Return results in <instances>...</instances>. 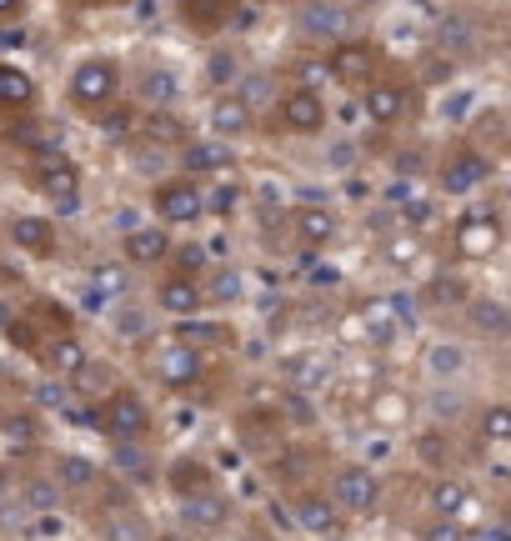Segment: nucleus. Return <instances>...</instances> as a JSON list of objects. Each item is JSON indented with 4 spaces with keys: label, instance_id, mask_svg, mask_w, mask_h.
<instances>
[{
    "label": "nucleus",
    "instance_id": "obj_1",
    "mask_svg": "<svg viewBox=\"0 0 511 541\" xmlns=\"http://www.w3.org/2000/svg\"><path fill=\"white\" fill-rule=\"evenodd\" d=\"M96 431H106L111 441H146V436H151V406L141 401V391L116 386V391L96 406Z\"/></svg>",
    "mask_w": 511,
    "mask_h": 541
},
{
    "label": "nucleus",
    "instance_id": "obj_2",
    "mask_svg": "<svg viewBox=\"0 0 511 541\" xmlns=\"http://www.w3.org/2000/svg\"><path fill=\"white\" fill-rule=\"evenodd\" d=\"M116 91H121V66H116L111 56H86V61L71 71V81H66V96H71L76 106H86V111L111 106Z\"/></svg>",
    "mask_w": 511,
    "mask_h": 541
},
{
    "label": "nucleus",
    "instance_id": "obj_3",
    "mask_svg": "<svg viewBox=\"0 0 511 541\" xmlns=\"http://www.w3.org/2000/svg\"><path fill=\"white\" fill-rule=\"evenodd\" d=\"M376 496H381V481H376L371 466L351 461V466H336V471H331V491H326V501H331L341 516H346V511H371Z\"/></svg>",
    "mask_w": 511,
    "mask_h": 541
},
{
    "label": "nucleus",
    "instance_id": "obj_4",
    "mask_svg": "<svg viewBox=\"0 0 511 541\" xmlns=\"http://www.w3.org/2000/svg\"><path fill=\"white\" fill-rule=\"evenodd\" d=\"M156 216L166 221V226H191V221H201V211H206V191L196 186V181H186V176H166L161 186H156Z\"/></svg>",
    "mask_w": 511,
    "mask_h": 541
},
{
    "label": "nucleus",
    "instance_id": "obj_5",
    "mask_svg": "<svg viewBox=\"0 0 511 541\" xmlns=\"http://www.w3.org/2000/svg\"><path fill=\"white\" fill-rule=\"evenodd\" d=\"M451 241H456V256L461 261H486L501 251V221L496 211H466L456 226H451Z\"/></svg>",
    "mask_w": 511,
    "mask_h": 541
},
{
    "label": "nucleus",
    "instance_id": "obj_6",
    "mask_svg": "<svg viewBox=\"0 0 511 541\" xmlns=\"http://www.w3.org/2000/svg\"><path fill=\"white\" fill-rule=\"evenodd\" d=\"M441 191L446 196H466V191H476V186H486L491 181V156L486 151H476V146H461V151H451L446 156V166H441Z\"/></svg>",
    "mask_w": 511,
    "mask_h": 541
},
{
    "label": "nucleus",
    "instance_id": "obj_7",
    "mask_svg": "<svg viewBox=\"0 0 511 541\" xmlns=\"http://www.w3.org/2000/svg\"><path fill=\"white\" fill-rule=\"evenodd\" d=\"M151 366H156L161 386H171V391H191V386L201 381V351L186 346V341H166Z\"/></svg>",
    "mask_w": 511,
    "mask_h": 541
},
{
    "label": "nucleus",
    "instance_id": "obj_8",
    "mask_svg": "<svg viewBox=\"0 0 511 541\" xmlns=\"http://www.w3.org/2000/svg\"><path fill=\"white\" fill-rule=\"evenodd\" d=\"M361 111H366V121H376V126H396V121H406V111H411V91H406L401 81H371L366 96H361Z\"/></svg>",
    "mask_w": 511,
    "mask_h": 541
},
{
    "label": "nucleus",
    "instance_id": "obj_9",
    "mask_svg": "<svg viewBox=\"0 0 511 541\" xmlns=\"http://www.w3.org/2000/svg\"><path fill=\"white\" fill-rule=\"evenodd\" d=\"M326 76L341 81V86H366L376 76V51L366 41H346L331 61H326Z\"/></svg>",
    "mask_w": 511,
    "mask_h": 541
},
{
    "label": "nucleus",
    "instance_id": "obj_10",
    "mask_svg": "<svg viewBox=\"0 0 511 541\" xmlns=\"http://www.w3.org/2000/svg\"><path fill=\"white\" fill-rule=\"evenodd\" d=\"M276 116H281L286 131H296V136H316V131L326 126V101H321L316 91H291V96L276 106Z\"/></svg>",
    "mask_w": 511,
    "mask_h": 541
},
{
    "label": "nucleus",
    "instance_id": "obj_11",
    "mask_svg": "<svg viewBox=\"0 0 511 541\" xmlns=\"http://www.w3.org/2000/svg\"><path fill=\"white\" fill-rule=\"evenodd\" d=\"M426 506H431V516H441V521H461V516L476 506V491H471L461 476H436V481L426 486Z\"/></svg>",
    "mask_w": 511,
    "mask_h": 541
},
{
    "label": "nucleus",
    "instance_id": "obj_12",
    "mask_svg": "<svg viewBox=\"0 0 511 541\" xmlns=\"http://www.w3.org/2000/svg\"><path fill=\"white\" fill-rule=\"evenodd\" d=\"M236 166V151L226 141H191L181 146V176L196 181V176H216V171H231Z\"/></svg>",
    "mask_w": 511,
    "mask_h": 541
},
{
    "label": "nucleus",
    "instance_id": "obj_13",
    "mask_svg": "<svg viewBox=\"0 0 511 541\" xmlns=\"http://www.w3.org/2000/svg\"><path fill=\"white\" fill-rule=\"evenodd\" d=\"M366 416H371V426L396 431V426H411L416 401H411L401 386H376V391H371V401H366Z\"/></svg>",
    "mask_w": 511,
    "mask_h": 541
},
{
    "label": "nucleus",
    "instance_id": "obj_14",
    "mask_svg": "<svg viewBox=\"0 0 511 541\" xmlns=\"http://www.w3.org/2000/svg\"><path fill=\"white\" fill-rule=\"evenodd\" d=\"M156 306H161L166 316L196 321V316L206 311V301H201V281H186V276H166V281H161V291H156Z\"/></svg>",
    "mask_w": 511,
    "mask_h": 541
},
{
    "label": "nucleus",
    "instance_id": "obj_15",
    "mask_svg": "<svg viewBox=\"0 0 511 541\" xmlns=\"http://www.w3.org/2000/svg\"><path fill=\"white\" fill-rule=\"evenodd\" d=\"M181 521H186L191 531H221V526L231 521V501L211 486V491H201V496H186V501H181Z\"/></svg>",
    "mask_w": 511,
    "mask_h": 541
},
{
    "label": "nucleus",
    "instance_id": "obj_16",
    "mask_svg": "<svg viewBox=\"0 0 511 541\" xmlns=\"http://www.w3.org/2000/svg\"><path fill=\"white\" fill-rule=\"evenodd\" d=\"M121 251H126L131 266H156V261L171 256V236H166V226H136V231L121 236Z\"/></svg>",
    "mask_w": 511,
    "mask_h": 541
},
{
    "label": "nucleus",
    "instance_id": "obj_17",
    "mask_svg": "<svg viewBox=\"0 0 511 541\" xmlns=\"http://www.w3.org/2000/svg\"><path fill=\"white\" fill-rule=\"evenodd\" d=\"M466 321H471V331L486 336V341L511 336V306L496 301V296H471V301H466Z\"/></svg>",
    "mask_w": 511,
    "mask_h": 541
},
{
    "label": "nucleus",
    "instance_id": "obj_18",
    "mask_svg": "<svg viewBox=\"0 0 511 541\" xmlns=\"http://www.w3.org/2000/svg\"><path fill=\"white\" fill-rule=\"evenodd\" d=\"M296 21H301L306 36H346L351 21H356V11L351 6H331V0H316V6L296 11Z\"/></svg>",
    "mask_w": 511,
    "mask_h": 541
},
{
    "label": "nucleus",
    "instance_id": "obj_19",
    "mask_svg": "<svg viewBox=\"0 0 511 541\" xmlns=\"http://www.w3.org/2000/svg\"><path fill=\"white\" fill-rule=\"evenodd\" d=\"M36 356H41L46 371H56V376H76V371L91 361V351H86L76 336H51L46 346H36Z\"/></svg>",
    "mask_w": 511,
    "mask_h": 541
},
{
    "label": "nucleus",
    "instance_id": "obj_20",
    "mask_svg": "<svg viewBox=\"0 0 511 541\" xmlns=\"http://www.w3.org/2000/svg\"><path fill=\"white\" fill-rule=\"evenodd\" d=\"M296 526L306 536H336L341 531V511L326 501V496H301L296 501Z\"/></svg>",
    "mask_w": 511,
    "mask_h": 541
},
{
    "label": "nucleus",
    "instance_id": "obj_21",
    "mask_svg": "<svg viewBox=\"0 0 511 541\" xmlns=\"http://www.w3.org/2000/svg\"><path fill=\"white\" fill-rule=\"evenodd\" d=\"M256 126V116L236 101V96H216V106H211V131H216V141H236V136H246Z\"/></svg>",
    "mask_w": 511,
    "mask_h": 541
},
{
    "label": "nucleus",
    "instance_id": "obj_22",
    "mask_svg": "<svg viewBox=\"0 0 511 541\" xmlns=\"http://www.w3.org/2000/svg\"><path fill=\"white\" fill-rule=\"evenodd\" d=\"M11 241L21 251H31V256H51L56 251V226L46 216H16L11 221Z\"/></svg>",
    "mask_w": 511,
    "mask_h": 541
},
{
    "label": "nucleus",
    "instance_id": "obj_23",
    "mask_svg": "<svg viewBox=\"0 0 511 541\" xmlns=\"http://www.w3.org/2000/svg\"><path fill=\"white\" fill-rule=\"evenodd\" d=\"M166 486L176 491V501L201 496V491H211V466H206V461H196V456H181V461L166 471Z\"/></svg>",
    "mask_w": 511,
    "mask_h": 541
},
{
    "label": "nucleus",
    "instance_id": "obj_24",
    "mask_svg": "<svg viewBox=\"0 0 511 541\" xmlns=\"http://www.w3.org/2000/svg\"><path fill=\"white\" fill-rule=\"evenodd\" d=\"M296 236H301V246H306V256H311V251H321V246L336 236V216H331L326 206H306V211L296 216Z\"/></svg>",
    "mask_w": 511,
    "mask_h": 541
},
{
    "label": "nucleus",
    "instance_id": "obj_25",
    "mask_svg": "<svg viewBox=\"0 0 511 541\" xmlns=\"http://www.w3.org/2000/svg\"><path fill=\"white\" fill-rule=\"evenodd\" d=\"M0 441H6V451H31L36 441H41V421H36V411H11L6 421H0Z\"/></svg>",
    "mask_w": 511,
    "mask_h": 541
},
{
    "label": "nucleus",
    "instance_id": "obj_26",
    "mask_svg": "<svg viewBox=\"0 0 511 541\" xmlns=\"http://www.w3.org/2000/svg\"><path fill=\"white\" fill-rule=\"evenodd\" d=\"M36 81L21 71V66H0V106H11V111H26L36 106Z\"/></svg>",
    "mask_w": 511,
    "mask_h": 541
},
{
    "label": "nucleus",
    "instance_id": "obj_27",
    "mask_svg": "<svg viewBox=\"0 0 511 541\" xmlns=\"http://www.w3.org/2000/svg\"><path fill=\"white\" fill-rule=\"evenodd\" d=\"M176 91H181L176 76L161 71V66L141 76V106H151V111H171V106H176Z\"/></svg>",
    "mask_w": 511,
    "mask_h": 541
},
{
    "label": "nucleus",
    "instance_id": "obj_28",
    "mask_svg": "<svg viewBox=\"0 0 511 541\" xmlns=\"http://www.w3.org/2000/svg\"><path fill=\"white\" fill-rule=\"evenodd\" d=\"M471 301V286L461 276H431L421 286V306H466Z\"/></svg>",
    "mask_w": 511,
    "mask_h": 541
},
{
    "label": "nucleus",
    "instance_id": "obj_29",
    "mask_svg": "<svg viewBox=\"0 0 511 541\" xmlns=\"http://www.w3.org/2000/svg\"><path fill=\"white\" fill-rule=\"evenodd\" d=\"M111 466L121 476H131V481H151V456H146L141 441H116L111 446Z\"/></svg>",
    "mask_w": 511,
    "mask_h": 541
},
{
    "label": "nucleus",
    "instance_id": "obj_30",
    "mask_svg": "<svg viewBox=\"0 0 511 541\" xmlns=\"http://www.w3.org/2000/svg\"><path fill=\"white\" fill-rule=\"evenodd\" d=\"M96 476H101V471H96V461H91V456H56V476H51V481H56L61 491H66V486H71V491H81V486H91Z\"/></svg>",
    "mask_w": 511,
    "mask_h": 541
},
{
    "label": "nucleus",
    "instance_id": "obj_31",
    "mask_svg": "<svg viewBox=\"0 0 511 541\" xmlns=\"http://www.w3.org/2000/svg\"><path fill=\"white\" fill-rule=\"evenodd\" d=\"M241 291H246L241 271L221 266V271L211 276V286H201V301H206V306H231V301H241Z\"/></svg>",
    "mask_w": 511,
    "mask_h": 541
},
{
    "label": "nucleus",
    "instance_id": "obj_32",
    "mask_svg": "<svg viewBox=\"0 0 511 541\" xmlns=\"http://www.w3.org/2000/svg\"><path fill=\"white\" fill-rule=\"evenodd\" d=\"M361 326L371 331V346H391L396 341V316H391L386 301H366L361 306Z\"/></svg>",
    "mask_w": 511,
    "mask_h": 541
},
{
    "label": "nucleus",
    "instance_id": "obj_33",
    "mask_svg": "<svg viewBox=\"0 0 511 541\" xmlns=\"http://www.w3.org/2000/svg\"><path fill=\"white\" fill-rule=\"evenodd\" d=\"M421 366H426L431 376H461V366H466V351H461V346H451V341H436V346H426Z\"/></svg>",
    "mask_w": 511,
    "mask_h": 541
},
{
    "label": "nucleus",
    "instance_id": "obj_34",
    "mask_svg": "<svg viewBox=\"0 0 511 541\" xmlns=\"http://www.w3.org/2000/svg\"><path fill=\"white\" fill-rule=\"evenodd\" d=\"M101 536H106V541H151V531H146V521H141L136 511H111V516L101 521Z\"/></svg>",
    "mask_w": 511,
    "mask_h": 541
},
{
    "label": "nucleus",
    "instance_id": "obj_35",
    "mask_svg": "<svg viewBox=\"0 0 511 541\" xmlns=\"http://www.w3.org/2000/svg\"><path fill=\"white\" fill-rule=\"evenodd\" d=\"M71 381H76V391H86V396H101V401H106V396H111V386H116V371H111L106 361H86Z\"/></svg>",
    "mask_w": 511,
    "mask_h": 541
},
{
    "label": "nucleus",
    "instance_id": "obj_36",
    "mask_svg": "<svg viewBox=\"0 0 511 541\" xmlns=\"http://www.w3.org/2000/svg\"><path fill=\"white\" fill-rule=\"evenodd\" d=\"M146 136H151V146H186V126L171 116V111H151L146 116Z\"/></svg>",
    "mask_w": 511,
    "mask_h": 541
},
{
    "label": "nucleus",
    "instance_id": "obj_37",
    "mask_svg": "<svg viewBox=\"0 0 511 541\" xmlns=\"http://www.w3.org/2000/svg\"><path fill=\"white\" fill-rule=\"evenodd\" d=\"M21 501H26L31 511H56V506H61V486H56L51 476H31V481L21 486Z\"/></svg>",
    "mask_w": 511,
    "mask_h": 541
},
{
    "label": "nucleus",
    "instance_id": "obj_38",
    "mask_svg": "<svg viewBox=\"0 0 511 541\" xmlns=\"http://www.w3.org/2000/svg\"><path fill=\"white\" fill-rule=\"evenodd\" d=\"M231 96H236V101H241V106L256 116V111L271 101V76H241V81L231 86Z\"/></svg>",
    "mask_w": 511,
    "mask_h": 541
},
{
    "label": "nucleus",
    "instance_id": "obj_39",
    "mask_svg": "<svg viewBox=\"0 0 511 541\" xmlns=\"http://www.w3.org/2000/svg\"><path fill=\"white\" fill-rule=\"evenodd\" d=\"M386 261L391 266H416L421 261V236H411V231H391V241H386Z\"/></svg>",
    "mask_w": 511,
    "mask_h": 541
},
{
    "label": "nucleus",
    "instance_id": "obj_40",
    "mask_svg": "<svg viewBox=\"0 0 511 541\" xmlns=\"http://www.w3.org/2000/svg\"><path fill=\"white\" fill-rule=\"evenodd\" d=\"M481 436L491 441V446H501V441H511V406H486L481 411Z\"/></svg>",
    "mask_w": 511,
    "mask_h": 541
},
{
    "label": "nucleus",
    "instance_id": "obj_41",
    "mask_svg": "<svg viewBox=\"0 0 511 541\" xmlns=\"http://www.w3.org/2000/svg\"><path fill=\"white\" fill-rule=\"evenodd\" d=\"M206 76H211V86H236V81H241V61H236L231 51H211Z\"/></svg>",
    "mask_w": 511,
    "mask_h": 541
},
{
    "label": "nucleus",
    "instance_id": "obj_42",
    "mask_svg": "<svg viewBox=\"0 0 511 541\" xmlns=\"http://www.w3.org/2000/svg\"><path fill=\"white\" fill-rule=\"evenodd\" d=\"M416 541H466V526L461 521H441V516H426L416 526Z\"/></svg>",
    "mask_w": 511,
    "mask_h": 541
},
{
    "label": "nucleus",
    "instance_id": "obj_43",
    "mask_svg": "<svg viewBox=\"0 0 511 541\" xmlns=\"http://www.w3.org/2000/svg\"><path fill=\"white\" fill-rule=\"evenodd\" d=\"M181 21L196 31H221L226 26V6H181Z\"/></svg>",
    "mask_w": 511,
    "mask_h": 541
},
{
    "label": "nucleus",
    "instance_id": "obj_44",
    "mask_svg": "<svg viewBox=\"0 0 511 541\" xmlns=\"http://www.w3.org/2000/svg\"><path fill=\"white\" fill-rule=\"evenodd\" d=\"M401 221H406V231H411V236H421V231L436 221V206H431L426 196H411V201L401 206Z\"/></svg>",
    "mask_w": 511,
    "mask_h": 541
},
{
    "label": "nucleus",
    "instance_id": "obj_45",
    "mask_svg": "<svg viewBox=\"0 0 511 541\" xmlns=\"http://www.w3.org/2000/svg\"><path fill=\"white\" fill-rule=\"evenodd\" d=\"M176 341H186V346H196V351H201V341H231V331H226V326H201V321H186V326L176 331Z\"/></svg>",
    "mask_w": 511,
    "mask_h": 541
},
{
    "label": "nucleus",
    "instance_id": "obj_46",
    "mask_svg": "<svg viewBox=\"0 0 511 541\" xmlns=\"http://www.w3.org/2000/svg\"><path fill=\"white\" fill-rule=\"evenodd\" d=\"M256 21H261L256 6H226V26H231V31H251Z\"/></svg>",
    "mask_w": 511,
    "mask_h": 541
},
{
    "label": "nucleus",
    "instance_id": "obj_47",
    "mask_svg": "<svg viewBox=\"0 0 511 541\" xmlns=\"http://www.w3.org/2000/svg\"><path fill=\"white\" fill-rule=\"evenodd\" d=\"M176 261H181V271H176V276L196 281V271L206 266V251H201V246H186V251H176Z\"/></svg>",
    "mask_w": 511,
    "mask_h": 541
},
{
    "label": "nucleus",
    "instance_id": "obj_48",
    "mask_svg": "<svg viewBox=\"0 0 511 541\" xmlns=\"http://www.w3.org/2000/svg\"><path fill=\"white\" fill-rule=\"evenodd\" d=\"M416 456H421V461H431V466H441V461H446V441L431 431V436H421V441H416Z\"/></svg>",
    "mask_w": 511,
    "mask_h": 541
},
{
    "label": "nucleus",
    "instance_id": "obj_49",
    "mask_svg": "<svg viewBox=\"0 0 511 541\" xmlns=\"http://www.w3.org/2000/svg\"><path fill=\"white\" fill-rule=\"evenodd\" d=\"M321 81H331V76H326V61H306V66H301V91H316V96H321Z\"/></svg>",
    "mask_w": 511,
    "mask_h": 541
},
{
    "label": "nucleus",
    "instance_id": "obj_50",
    "mask_svg": "<svg viewBox=\"0 0 511 541\" xmlns=\"http://www.w3.org/2000/svg\"><path fill=\"white\" fill-rule=\"evenodd\" d=\"M236 201H241V191H236V186H221V191L211 196V211H221V216H226V211H236Z\"/></svg>",
    "mask_w": 511,
    "mask_h": 541
},
{
    "label": "nucleus",
    "instance_id": "obj_51",
    "mask_svg": "<svg viewBox=\"0 0 511 541\" xmlns=\"http://www.w3.org/2000/svg\"><path fill=\"white\" fill-rule=\"evenodd\" d=\"M36 396H41V401H46V406H61V411H66V406H71V391H61V386H41V391H36Z\"/></svg>",
    "mask_w": 511,
    "mask_h": 541
},
{
    "label": "nucleus",
    "instance_id": "obj_52",
    "mask_svg": "<svg viewBox=\"0 0 511 541\" xmlns=\"http://www.w3.org/2000/svg\"><path fill=\"white\" fill-rule=\"evenodd\" d=\"M261 201H266V206H281V201H286V186H281V181H261Z\"/></svg>",
    "mask_w": 511,
    "mask_h": 541
},
{
    "label": "nucleus",
    "instance_id": "obj_53",
    "mask_svg": "<svg viewBox=\"0 0 511 541\" xmlns=\"http://www.w3.org/2000/svg\"><path fill=\"white\" fill-rule=\"evenodd\" d=\"M21 16H26L21 0H0V21H21Z\"/></svg>",
    "mask_w": 511,
    "mask_h": 541
},
{
    "label": "nucleus",
    "instance_id": "obj_54",
    "mask_svg": "<svg viewBox=\"0 0 511 541\" xmlns=\"http://www.w3.org/2000/svg\"><path fill=\"white\" fill-rule=\"evenodd\" d=\"M96 286H101V291H121L126 281H121V271H101V276H96Z\"/></svg>",
    "mask_w": 511,
    "mask_h": 541
},
{
    "label": "nucleus",
    "instance_id": "obj_55",
    "mask_svg": "<svg viewBox=\"0 0 511 541\" xmlns=\"http://www.w3.org/2000/svg\"><path fill=\"white\" fill-rule=\"evenodd\" d=\"M436 411H441V416H456L461 401H456V396H436Z\"/></svg>",
    "mask_w": 511,
    "mask_h": 541
},
{
    "label": "nucleus",
    "instance_id": "obj_56",
    "mask_svg": "<svg viewBox=\"0 0 511 541\" xmlns=\"http://www.w3.org/2000/svg\"><path fill=\"white\" fill-rule=\"evenodd\" d=\"M11 321H16V316H11V306H6V301H0V331H6Z\"/></svg>",
    "mask_w": 511,
    "mask_h": 541
},
{
    "label": "nucleus",
    "instance_id": "obj_57",
    "mask_svg": "<svg viewBox=\"0 0 511 541\" xmlns=\"http://www.w3.org/2000/svg\"><path fill=\"white\" fill-rule=\"evenodd\" d=\"M156 541H186V536H156Z\"/></svg>",
    "mask_w": 511,
    "mask_h": 541
}]
</instances>
